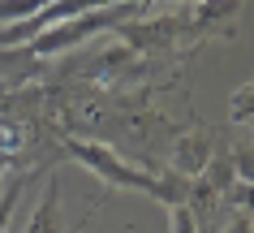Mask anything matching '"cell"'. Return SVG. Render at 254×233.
Instances as JSON below:
<instances>
[{
	"mask_svg": "<svg viewBox=\"0 0 254 233\" xmlns=\"http://www.w3.org/2000/svg\"><path fill=\"white\" fill-rule=\"evenodd\" d=\"M151 0H125V4H112V9H99V13H82V17H65V22H56V26L39 30L35 39L26 43V52L35 61H48V56H61L69 48H82V43L99 35V30H112L121 22H129V17L147 13Z\"/></svg>",
	"mask_w": 254,
	"mask_h": 233,
	"instance_id": "obj_1",
	"label": "cell"
},
{
	"mask_svg": "<svg viewBox=\"0 0 254 233\" xmlns=\"http://www.w3.org/2000/svg\"><path fill=\"white\" fill-rule=\"evenodd\" d=\"M207 164H211V138L202 134V130H194V134H181V138H177L173 173H181V177H198Z\"/></svg>",
	"mask_w": 254,
	"mask_h": 233,
	"instance_id": "obj_2",
	"label": "cell"
},
{
	"mask_svg": "<svg viewBox=\"0 0 254 233\" xmlns=\"http://www.w3.org/2000/svg\"><path fill=\"white\" fill-rule=\"evenodd\" d=\"M78 229H82V225H78ZM78 229H65V225H61V181L48 177L43 199H39V207H35V216H30L26 233H78Z\"/></svg>",
	"mask_w": 254,
	"mask_h": 233,
	"instance_id": "obj_3",
	"label": "cell"
},
{
	"mask_svg": "<svg viewBox=\"0 0 254 233\" xmlns=\"http://www.w3.org/2000/svg\"><path fill=\"white\" fill-rule=\"evenodd\" d=\"M26 138H30V125L22 117H0V155L13 160L17 151H26Z\"/></svg>",
	"mask_w": 254,
	"mask_h": 233,
	"instance_id": "obj_4",
	"label": "cell"
},
{
	"mask_svg": "<svg viewBox=\"0 0 254 233\" xmlns=\"http://www.w3.org/2000/svg\"><path fill=\"white\" fill-rule=\"evenodd\" d=\"M26 173H17V177H9L4 181V194H0V233L9 229V216H13V207H17V199H22V186H26Z\"/></svg>",
	"mask_w": 254,
	"mask_h": 233,
	"instance_id": "obj_5",
	"label": "cell"
},
{
	"mask_svg": "<svg viewBox=\"0 0 254 233\" xmlns=\"http://www.w3.org/2000/svg\"><path fill=\"white\" fill-rule=\"evenodd\" d=\"M48 0H0V26H9V22H22V17L39 13Z\"/></svg>",
	"mask_w": 254,
	"mask_h": 233,
	"instance_id": "obj_6",
	"label": "cell"
},
{
	"mask_svg": "<svg viewBox=\"0 0 254 233\" xmlns=\"http://www.w3.org/2000/svg\"><path fill=\"white\" fill-rule=\"evenodd\" d=\"M168 220H173V233H207L202 229V220L190 212L186 203H177V207H168Z\"/></svg>",
	"mask_w": 254,
	"mask_h": 233,
	"instance_id": "obj_7",
	"label": "cell"
},
{
	"mask_svg": "<svg viewBox=\"0 0 254 233\" xmlns=\"http://www.w3.org/2000/svg\"><path fill=\"white\" fill-rule=\"evenodd\" d=\"M250 95H254L250 82H241V91L233 95V121H241V125L250 121Z\"/></svg>",
	"mask_w": 254,
	"mask_h": 233,
	"instance_id": "obj_8",
	"label": "cell"
},
{
	"mask_svg": "<svg viewBox=\"0 0 254 233\" xmlns=\"http://www.w3.org/2000/svg\"><path fill=\"white\" fill-rule=\"evenodd\" d=\"M4 164H9V160H4V155H0V177H4Z\"/></svg>",
	"mask_w": 254,
	"mask_h": 233,
	"instance_id": "obj_9",
	"label": "cell"
},
{
	"mask_svg": "<svg viewBox=\"0 0 254 233\" xmlns=\"http://www.w3.org/2000/svg\"><path fill=\"white\" fill-rule=\"evenodd\" d=\"M0 99H4V95H0Z\"/></svg>",
	"mask_w": 254,
	"mask_h": 233,
	"instance_id": "obj_10",
	"label": "cell"
}]
</instances>
